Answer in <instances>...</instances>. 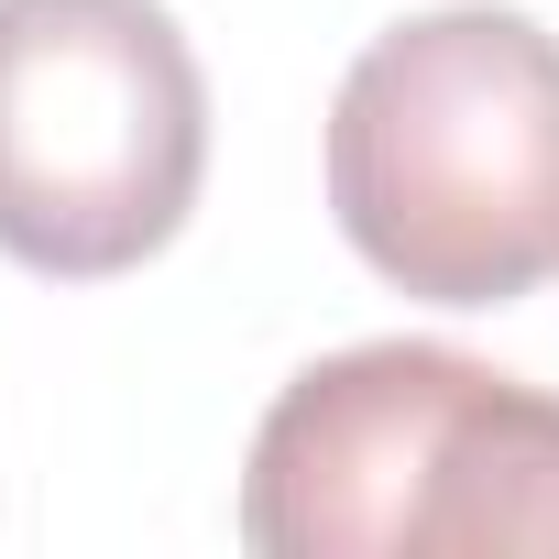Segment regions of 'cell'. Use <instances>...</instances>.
Returning a JSON list of instances; mask_svg holds the SVG:
<instances>
[{
    "label": "cell",
    "instance_id": "6da1fadb",
    "mask_svg": "<svg viewBox=\"0 0 559 559\" xmlns=\"http://www.w3.org/2000/svg\"><path fill=\"white\" fill-rule=\"evenodd\" d=\"M330 209L428 308L537 297L559 274V34L493 0L373 34L330 99Z\"/></svg>",
    "mask_w": 559,
    "mask_h": 559
},
{
    "label": "cell",
    "instance_id": "7a4b0ae2",
    "mask_svg": "<svg viewBox=\"0 0 559 559\" xmlns=\"http://www.w3.org/2000/svg\"><path fill=\"white\" fill-rule=\"evenodd\" d=\"M209 176V78L165 0H0V252L132 274Z\"/></svg>",
    "mask_w": 559,
    "mask_h": 559
},
{
    "label": "cell",
    "instance_id": "3957f363",
    "mask_svg": "<svg viewBox=\"0 0 559 559\" xmlns=\"http://www.w3.org/2000/svg\"><path fill=\"white\" fill-rule=\"evenodd\" d=\"M483 362L439 341H362L263 406L241 461V537L263 559H406L439 428Z\"/></svg>",
    "mask_w": 559,
    "mask_h": 559
},
{
    "label": "cell",
    "instance_id": "277c9868",
    "mask_svg": "<svg viewBox=\"0 0 559 559\" xmlns=\"http://www.w3.org/2000/svg\"><path fill=\"white\" fill-rule=\"evenodd\" d=\"M417 548L428 559H483V548H559V395L515 373H472L428 493H417Z\"/></svg>",
    "mask_w": 559,
    "mask_h": 559
}]
</instances>
